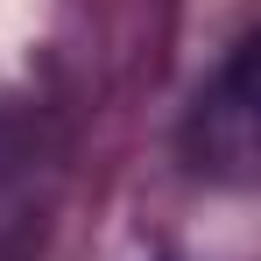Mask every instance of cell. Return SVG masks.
I'll list each match as a JSON object with an SVG mask.
<instances>
[{"instance_id":"1","label":"cell","mask_w":261,"mask_h":261,"mask_svg":"<svg viewBox=\"0 0 261 261\" xmlns=\"http://www.w3.org/2000/svg\"><path fill=\"white\" fill-rule=\"evenodd\" d=\"M184 148L219 184H247L254 176V43H233V57L219 64V78L198 92Z\"/></svg>"}]
</instances>
